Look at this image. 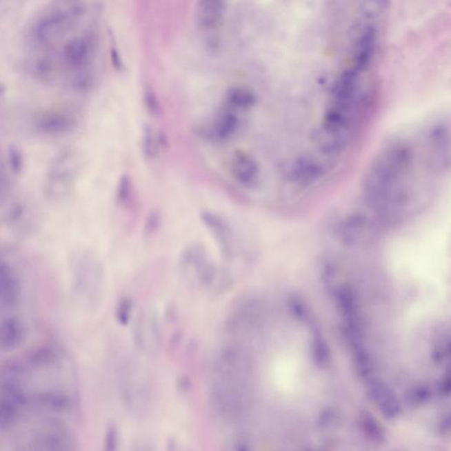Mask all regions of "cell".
I'll return each mask as SVG.
<instances>
[{"label":"cell","instance_id":"cell-1","mask_svg":"<svg viewBox=\"0 0 451 451\" xmlns=\"http://www.w3.org/2000/svg\"><path fill=\"white\" fill-rule=\"evenodd\" d=\"M180 270L183 275L192 283L206 289L220 287L224 277L216 268L206 250L199 244L186 248L180 256Z\"/></svg>","mask_w":451,"mask_h":451},{"label":"cell","instance_id":"cell-2","mask_svg":"<svg viewBox=\"0 0 451 451\" xmlns=\"http://www.w3.org/2000/svg\"><path fill=\"white\" fill-rule=\"evenodd\" d=\"M83 9L74 6L68 8H58L48 12L38 19L32 28L30 37L36 44H46L59 36L63 30L68 28L72 22L81 15Z\"/></svg>","mask_w":451,"mask_h":451},{"label":"cell","instance_id":"cell-3","mask_svg":"<svg viewBox=\"0 0 451 451\" xmlns=\"http://www.w3.org/2000/svg\"><path fill=\"white\" fill-rule=\"evenodd\" d=\"M368 399L379 408L387 420L393 421L401 412V405L395 393L383 381L373 378L367 382Z\"/></svg>","mask_w":451,"mask_h":451},{"label":"cell","instance_id":"cell-4","mask_svg":"<svg viewBox=\"0 0 451 451\" xmlns=\"http://www.w3.org/2000/svg\"><path fill=\"white\" fill-rule=\"evenodd\" d=\"M201 221L214 238L222 254L226 257H233L234 234L228 222L220 215L211 212H203Z\"/></svg>","mask_w":451,"mask_h":451},{"label":"cell","instance_id":"cell-5","mask_svg":"<svg viewBox=\"0 0 451 451\" xmlns=\"http://www.w3.org/2000/svg\"><path fill=\"white\" fill-rule=\"evenodd\" d=\"M232 174L241 186H256L260 177V167L252 155L246 152L237 151L231 163Z\"/></svg>","mask_w":451,"mask_h":451},{"label":"cell","instance_id":"cell-6","mask_svg":"<svg viewBox=\"0 0 451 451\" xmlns=\"http://www.w3.org/2000/svg\"><path fill=\"white\" fill-rule=\"evenodd\" d=\"M133 337L139 348L149 350L157 348L161 341V332L155 317L151 314L139 316L133 325Z\"/></svg>","mask_w":451,"mask_h":451},{"label":"cell","instance_id":"cell-7","mask_svg":"<svg viewBox=\"0 0 451 451\" xmlns=\"http://www.w3.org/2000/svg\"><path fill=\"white\" fill-rule=\"evenodd\" d=\"M226 10L227 4L221 0H202L196 6V23L202 30L217 27L223 19Z\"/></svg>","mask_w":451,"mask_h":451},{"label":"cell","instance_id":"cell-8","mask_svg":"<svg viewBox=\"0 0 451 451\" xmlns=\"http://www.w3.org/2000/svg\"><path fill=\"white\" fill-rule=\"evenodd\" d=\"M26 327L18 317H8L0 323V349L5 351L19 348L26 339Z\"/></svg>","mask_w":451,"mask_h":451},{"label":"cell","instance_id":"cell-9","mask_svg":"<svg viewBox=\"0 0 451 451\" xmlns=\"http://www.w3.org/2000/svg\"><path fill=\"white\" fill-rule=\"evenodd\" d=\"M21 297V284L10 266L0 263V305L10 308L17 304Z\"/></svg>","mask_w":451,"mask_h":451},{"label":"cell","instance_id":"cell-10","mask_svg":"<svg viewBox=\"0 0 451 451\" xmlns=\"http://www.w3.org/2000/svg\"><path fill=\"white\" fill-rule=\"evenodd\" d=\"M91 43L88 37H79L69 41L63 48L66 63L72 68H81L86 65L91 54Z\"/></svg>","mask_w":451,"mask_h":451},{"label":"cell","instance_id":"cell-11","mask_svg":"<svg viewBox=\"0 0 451 451\" xmlns=\"http://www.w3.org/2000/svg\"><path fill=\"white\" fill-rule=\"evenodd\" d=\"M238 127H239V119L236 114L224 110L216 117L206 135L215 141H225L234 135Z\"/></svg>","mask_w":451,"mask_h":451},{"label":"cell","instance_id":"cell-12","mask_svg":"<svg viewBox=\"0 0 451 451\" xmlns=\"http://www.w3.org/2000/svg\"><path fill=\"white\" fill-rule=\"evenodd\" d=\"M359 430L370 443L383 444L386 440L383 425L370 412H361L358 417Z\"/></svg>","mask_w":451,"mask_h":451},{"label":"cell","instance_id":"cell-13","mask_svg":"<svg viewBox=\"0 0 451 451\" xmlns=\"http://www.w3.org/2000/svg\"><path fill=\"white\" fill-rule=\"evenodd\" d=\"M75 121L71 116L62 113H49L41 117L38 120V128L46 133L60 134L72 131Z\"/></svg>","mask_w":451,"mask_h":451},{"label":"cell","instance_id":"cell-14","mask_svg":"<svg viewBox=\"0 0 451 451\" xmlns=\"http://www.w3.org/2000/svg\"><path fill=\"white\" fill-rule=\"evenodd\" d=\"M226 97L230 106L241 110L250 109L256 106L259 101V97L256 92L244 86H237L230 88Z\"/></svg>","mask_w":451,"mask_h":451},{"label":"cell","instance_id":"cell-15","mask_svg":"<svg viewBox=\"0 0 451 451\" xmlns=\"http://www.w3.org/2000/svg\"><path fill=\"white\" fill-rule=\"evenodd\" d=\"M433 397V390L427 383H417L405 392V402L410 408H419L428 404Z\"/></svg>","mask_w":451,"mask_h":451},{"label":"cell","instance_id":"cell-16","mask_svg":"<svg viewBox=\"0 0 451 451\" xmlns=\"http://www.w3.org/2000/svg\"><path fill=\"white\" fill-rule=\"evenodd\" d=\"M166 144V139L163 135H155L150 127H146L142 136V149L145 157L154 158L157 157L159 148Z\"/></svg>","mask_w":451,"mask_h":451},{"label":"cell","instance_id":"cell-17","mask_svg":"<svg viewBox=\"0 0 451 451\" xmlns=\"http://www.w3.org/2000/svg\"><path fill=\"white\" fill-rule=\"evenodd\" d=\"M133 305L129 298L123 297L119 301L116 308V319L123 325H127L131 320Z\"/></svg>","mask_w":451,"mask_h":451},{"label":"cell","instance_id":"cell-18","mask_svg":"<svg viewBox=\"0 0 451 451\" xmlns=\"http://www.w3.org/2000/svg\"><path fill=\"white\" fill-rule=\"evenodd\" d=\"M337 420H338V412L335 409L329 408L323 409L320 412L317 423L320 430H327L336 424Z\"/></svg>","mask_w":451,"mask_h":451},{"label":"cell","instance_id":"cell-19","mask_svg":"<svg viewBox=\"0 0 451 451\" xmlns=\"http://www.w3.org/2000/svg\"><path fill=\"white\" fill-rule=\"evenodd\" d=\"M8 159L12 171L15 173L21 172L24 166V157L20 149L14 147V146L9 148Z\"/></svg>","mask_w":451,"mask_h":451},{"label":"cell","instance_id":"cell-20","mask_svg":"<svg viewBox=\"0 0 451 451\" xmlns=\"http://www.w3.org/2000/svg\"><path fill=\"white\" fill-rule=\"evenodd\" d=\"M132 182L129 177L127 176L121 177L119 186H117V198L120 201L123 203L128 201L132 195Z\"/></svg>","mask_w":451,"mask_h":451},{"label":"cell","instance_id":"cell-21","mask_svg":"<svg viewBox=\"0 0 451 451\" xmlns=\"http://www.w3.org/2000/svg\"><path fill=\"white\" fill-rule=\"evenodd\" d=\"M146 106L152 114H157L159 110V103L157 94L152 90V88H148L145 93Z\"/></svg>","mask_w":451,"mask_h":451},{"label":"cell","instance_id":"cell-22","mask_svg":"<svg viewBox=\"0 0 451 451\" xmlns=\"http://www.w3.org/2000/svg\"><path fill=\"white\" fill-rule=\"evenodd\" d=\"M160 222V214L157 212H151L147 221H146L145 230L147 234H152L154 231H157Z\"/></svg>","mask_w":451,"mask_h":451},{"label":"cell","instance_id":"cell-23","mask_svg":"<svg viewBox=\"0 0 451 451\" xmlns=\"http://www.w3.org/2000/svg\"><path fill=\"white\" fill-rule=\"evenodd\" d=\"M438 393L443 397H449L451 392V379L449 374H444L437 386Z\"/></svg>","mask_w":451,"mask_h":451},{"label":"cell","instance_id":"cell-24","mask_svg":"<svg viewBox=\"0 0 451 451\" xmlns=\"http://www.w3.org/2000/svg\"><path fill=\"white\" fill-rule=\"evenodd\" d=\"M111 60H112L113 65L115 66L116 69H122V60H121V57L119 52H117V50L114 49V48L111 49Z\"/></svg>","mask_w":451,"mask_h":451},{"label":"cell","instance_id":"cell-25","mask_svg":"<svg viewBox=\"0 0 451 451\" xmlns=\"http://www.w3.org/2000/svg\"><path fill=\"white\" fill-rule=\"evenodd\" d=\"M370 23H371V21H368V23H367L366 25H365V26L363 27V31H364V28H367V25H370ZM361 30H361L360 32H361ZM366 31H367V30H366ZM368 31H371V30H370V28H368ZM357 38H358V37H357ZM329 56H330V55H329ZM329 56H328V57H329ZM325 59H326V58H325ZM322 61H323L322 59H320L319 60V61H316L315 63H314L313 65L310 66H310H309V68H308L306 69V71H304L303 72H300L299 74H298V76H299L300 78L303 77V76L305 75V74H306L308 72H310L311 69H313L314 68H315L316 66L319 65V63L320 62H322Z\"/></svg>","mask_w":451,"mask_h":451},{"label":"cell","instance_id":"cell-26","mask_svg":"<svg viewBox=\"0 0 451 451\" xmlns=\"http://www.w3.org/2000/svg\"><path fill=\"white\" fill-rule=\"evenodd\" d=\"M305 451H317V450H305Z\"/></svg>","mask_w":451,"mask_h":451},{"label":"cell","instance_id":"cell-27","mask_svg":"<svg viewBox=\"0 0 451 451\" xmlns=\"http://www.w3.org/2000/svg\"><path fill=\"white\" fill-rule=\"evenodd\" d=\"M0 186H1V179H0Z\"/></svg>","mask_w":451,"mask_h":451}]
</instances>
